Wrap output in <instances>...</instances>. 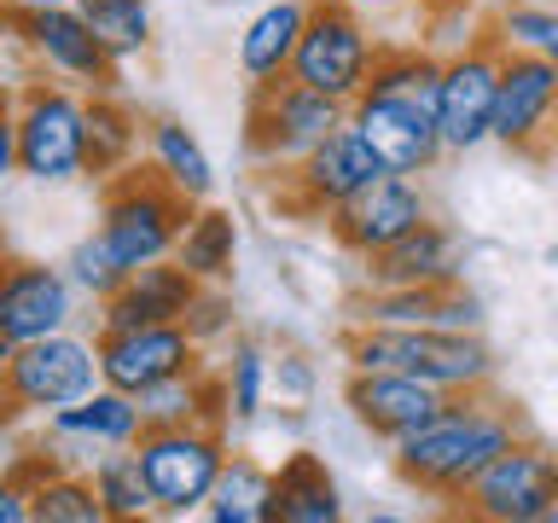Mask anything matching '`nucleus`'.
I'll list each match as a JSON object with an SVG mask.
<instances>
[{
  "label": "nucleus",
  "instance_id": "29",
  "mask_svg": "<svg viewBox=\"0 0 558 523\" xmlns=\"http://www.w3.org/2000/svg\"><path fill=\"white\" fill-rule=\"evenodd\" d=\"M221 378H227V413H233V425H256L262 401H268V384H274L268 349L256 338H233V355L221 361Z\"/></svg>",
  "mask_w": 558,
  "mask_h": 523
},
{
  "label": "nucleus",
  "instance_id": "30",
  "mask_svg": "<svg viewBox=\"0 0 558 523\" xmlns=\"http://www.w3.org/2000/svg\"><path fill=\"white\" fill-rule=\"evenodd\" d=\"M94 35L111 47V59H140L151 47V0H76Z\"/></svg>",
  "mask_w": 558,
  "mask_h": 523
},
{
  "label": "nucleus",
  "instance_id": "36",
  "mask_svg": "<svg viewBox=\"0 0 558 523\" xmlns=\"http://www.w3.org/2000/svg\"><path fill=\"white\" fill-rule=\"evenodd\" d=\"M17 12H41V7H76V0H7Z\"/></svg>",
  "mask_w": 558,
  "mask_h": 523
},
{
  "label": "nucleus",
  "instance_id": "6",
  "mask_svg": "<svg viewBox=\"0 0 558 523\" xmlns=\"http://www.w3.org/2000/svg\"><path fill=\"white\" fill-rule=\"evenodd\" d=\"M349 122V105L314 94L296 76H279V82H256L251 87V111H244V151H251L256 169H296L303 157L320 146L331 129Z\"/></svg>",
  "mask_w": 558,
  "mask_h": 523
},
{
  "label": "nucleus",
  "instance_id": "39",
  "mask_svg": "<svg viewBox=\"0 0 558 523\" xmlns=\"http://www.w3.org/2000/svg\"><path fill=\"white\" fill-rule=\"evenodd\" d=\"M547 523H558V512H553V518H547Z\"/></svg>",
  "mask_w": 558,
  "mask_h": 523
},
{
  "label": "nucleus",
  "instance_id": "2",
  "mask_svg": "<svg viewBox=\"0 0 558 523\" xmlns=\"http://www.w3.org/2000/svg\"><path fill=\"white\" fill-rule=\"evenodd\" d=\"M343 355H349V373H413L425 384H442L453 396H477L495 384V349L483 343V331L349 326Z\"/></svg>",
  "mask_w": 558,
  "mask_h": 523
},
{
  "label": "nucleus",
  "instance_id": "18",
  "mask_svg": "<svg viewBox=\"0 0 558 523\" xmlns=\"http://www.w3.org/2000/svg\"><path fill=\"white\" fill-rule=\"evenodd\" d=\"M76 320V279L47 262H7L0 273V343H35Z\"/></svg>",
  "mask_w": 558,
  "mask_h": 523
},
{
  "label": "nucleus",
  "instance_id": "28",
  "mask_svg": "<svg viewBox=\"0 0 558 523\" xmlns=\"http://www.w3.org/2000/svg\"><path fill=\"white\" fill-rule=\"evenodd\" d=\"M140 134H146L140 117L117 94H94L87 99V174H105V181H111L117 169H129L134 151H140Z\"/></svg>",
  "mask_w": 558,
  "mask_h": 523
},
{
  "label": "nucleus",
  "instance_id": "11",
  "mask_svg": "<svg viewBox=\"0 0 558 523\" xmlns=\"http://www.w3.org/2000/svg\"><path fill=\"white\" fill-rule=\"evenodd\" d=\"M465 518L477 523H547L558 512V453L518 436L460 500Z\"/></svg>",
  "mask_w": 558,
  "mask_h": 523
},
{
  "label": "nucleus",
  "instance_id": "27",
  "mask_svg": "<svg viewBox=\"0 0 558 523\" xmlns=\"http://www.w3.org/2000/svg\"><path fill=\"white\" fill-rule=\"evenodd\" d=\"M204 518L216 523H274V471L256 465L251 453H227V471L209 495Z\"/></svg>",
  "mask_w": 558,
  "mask_h": 523
},
{
  "label": "nucleus",
  "instance_id": "12",
  "mask_svg": "<svg viewBox=\"0 0 558 523\" xmlns=\"http://www.w3.org/2000/svg\"><path fill=\"white\" fill-rule=\"evenodd\" d=\"M7 24L47 76L76 82V87H87V94H111L117 87V59L94 35V24L82 17V7H41V12L7 7Z\"/></svg>",
  "mask_w": 558,
  "mask_h": 523
},
{
  "label": "nucleus",
  "instance_id": "23",
  "mask_svg": "<svg viewBox=\"0 0 558 523\" xmlns=\"http://www.w3.org/2000/svg\"><path fill=\"white\" fill-rule=\"evenodd\" d=\"M338 518H343V495L331 483L326 460L308 448L286 453L274 471V523H338Z\"/></svg>",
  "mask_w": 558,
  "mask_h": 523
},
{
  "label": "nucleus",
  "instance_id": "15",
  "mask_svg": "<svg viewBox=\"0 0 558 523\" xmlns=\"http://www.w3.org/2000/svg\"><path fill=\"white\" fill-rule=\"evenodd\" d=\"M343 408L355 413V425L378 442H408L425 425H436L453 408V390L442 384H425L413 373H349L343 384Z\"/></svg>",
  "mask_w": 558,
  "mask_h": 523
},
{
  "label": "nucleus",
  "instance_id": "1",
  "mask_svg": "<svg viewBox=\"0 0 558 523\" xmlns=\"http://www.w3.org/2000/svg\"><path fill=\"white\" fill-rule=\"evenodd\" d=\"M518 436H523L518 413L506 408V401H488V390H477V396H453V408L418 436L396 442L390 460H396V477L408 488H418L425 500L460 506L465 488L477 483Z\"/></svg>",
  "mask_w": 558,
  "mask_h": 523
},
{
  "label": "nucleus",
  "instance_id": "32",
  "mask_svg": "<svg viewBox=\"0 0 558 523\" xmlns=\"http://www.w3.org/2000/svg\"><path fill=\"white\" fill-rule=\"evenodd\" d=\"M436 82H442V59L418 47H378V64H373V94H408V99H425L436 105Z\"/></svg>",
  "mask_w": 558,
  "mask_h": 523
},
{
  "label": "nucleus",
  "instance_id": "37",
  "mask_svg": "<svg viewBox=\"0 0 558 523\" xmlns=\"http://www.w3.org/2000/svg\"><path fill=\"white\" fill-rule=\"evenodd\" d=\"M349 7H366V0H349Z\"/></svg>",
  "mask_w": 558,
  "mask_h": 523
},
{
  "label": "nucleus",
  "instance_id": "22",
  "mask_svg": "<svg viewBox=\"0 0 558 523\" xmlns=\"http://www.w3.org/2000/svg\"><path fill=\"white\" fill-rule=\"evenodd\" d=\"M303 29H308V0H274L262 7L239 35V70L256 82H279L291 76L296 64V47H303Z\"/></svg>",
  "mask_w": 558,
  "mask_h": 523
},
{
  "label": "nucleus",
  "instance_id": "19",
  "mask_svg": "<svg viewBox=\"0 0 558 523\" xmlns=\"http://www.w3.org/2000/svg\"><path fill=\"white\" fill-rule=\"evenodd\" d=\"M425 216L430 209H425V192H418L413 174H384V181H373L366 192H355L343 209H331L326 227H331V239H338L349 256L366 262V256L390 251L401 233H413Z\"/></svg>",
  "mask_w": 558,
  "mask_h": 523
},
{
  "label": "nucleus",
  "instance_id": "10",
  "mask_svg": "<svg viewBox=\"0 0 558 523\" xmlns=\"http://www.w3.org/2000/svg\"><path fill=\"white\" fill-rule=\"evenodd\" d=\"M500 64L506 41L495 29L465 41L453 59H442V82H436V122H442L448 151H477L495 139V105H500Z\"/></svg>",
  "mask_w": 558,
  "mask_h": 523
},
{
  "label": "nucleus",
  "instance_id": "35",
  "mask_svg": "<svg viewBox=\"0 0 558 523\" xmlns=\"http://www.w3.org/2000/svg\"><path fill=\"white\" fill-rule=\"evenodd\" d=\"M186 331H192L204 349L216 343V338H233V296H227V285H204L198 296H192Z\"/></svg>",
  "mask_w": 558,
  "mask_h": 523
},
{
  "label": "nucleus",
  "instance_id": "14",
  "mask_svg": "<svg viewBox=\"0 0 558 523\" xmlns=\"http://www.w3.org/2000/svg\"><path fill=\"white\" fill-rule=\"evenodd\" d=\"M349 122L366 134V146L384 157L390 174H425L436 169V157L448 151L442 122H436V105L408 99V94H366L349 105Z\"/></svg>",
  "mask_w": 558,
  "mask_h": 523
},
{
  "label": "nucleus",
  "instance_id": "21",
  "mask_svg": "<svg viewBox=\"0 0 558 523\" xmlns=\"http://www.w3.org/2000/svg\"><path fill=\"white\" fill-rule=\"evenodd\" d=\"M453 279H460V239L430 216L390 251L366 256V285H453Z\"/></svg>",
  "mask_w": 558,
  "mask_h": 523
},
{
  "label": "nucleus",
  "instance_id": "5",
  "mask_svg": "<svg viewBox=\"0 0 558 523\" xmlns=\"http://www.w3.org/2000/svg\"><path fill=\"white\" fill-rule=\"evenodd\" d=\"M105 384L99 366V338H76V331H52L35 343H12L7 366H0V396H7V425L29 413H59L70 401L94 396Z\"/></svg>",
  "mask_w": 558,
  "mask_h": 523
},
{
  "label": "nucleus",
  "instance_id": "13",
  "mask_svg": "<svg viewBox=\"0 0 558 523\" xmlns=\"http://www.w3.org/2000/svg\"><path fill=\"white\" fill-rule=\"evenodd\" d=\"M99 366L111 390L146 396L169 378H186L204 366V343L186 331V320L169 326H122V331H99Z\"/></svg>",
  "mask_w": 558,
  "mask_h": 523
},
{
  "label": "nucleus",
  "instance_id": "4",
  "mask_svg": "<svg viewBox=\"0 0 558 523\" xmlns=\"http://www.w3.org/2000/svg\"><path fill=\"white\" fill-rule=\"evenodd\" d=\"M198 216V204L186 198L181 186H169L151 163L146 169H117L105 181V204H99V233L105 244L122 256V268H146V262L174 256L186 221Z\"/></svg>",
  "mask_w": 558,
  "mask_h": 523
},
{
  "label": "nucleus",
  "instance_id": "9",
  "mask_svg": "<svg viewBox=\"0 0 558 523\" xmlns=\"http://www.w3.org/2000/svg\"><path fill=\"white\" fill-rule=\"evenodd\" d=\"M384 157L366 146V134L355 122H343V129H331L320 146H314L296 169H279V192L274 204L286 209V216H331V209H343L355 192H366L373 181H384Z\"/></svg>",
  "mask_w": 558,
  "mask_h": 523
},
{
  "label": "nucleus",
  "instance_id": "31",
  "mask_svg": "<svg viewBox=\"0 0 558 523\" xmlns=\"http://www.w3.org/2000/svg\"><path fill=\"white\" fill-rule=\"evenodd\" d=\"M35 523H111L94 477H82L76 465L52 471L47 483H35Z\"/></svg>",
  "mask_w": 558,
  "mask_h": 523
},
{
  "label": "nucleus",
  "instance_id": "34",
  "mask_svg": "<svg viewBox=\"0 0 558 523\" xmlns=\"http://www.w3.org/2000/svg\"><path fill=\"white\" fill-rule=\"evenodd\" d=\"M495 35H500L506 47L541 52V59L558 64V12L553 7H506L495 17Z\"/></svg>",
  "mask_w": 558,
  "mask_h": 523
},
{
  "label": "nucleus",
  "instance_id": "26",
  "mask_svg": "<svg viewBox=\"0 0 558 523\" xmlns=\"http://www.w3.org/2000/svg\"><path fill=\"white\" fill-rule=\"evenodd\" d=\"M87 477H94L111 523H140V518L157 512V495L146 483V465H140V448H105L99 460H87Z\"/></svg>",
  "mask_w": 558,
  "mask_h": 523
},
{
  "label": "nucleus",
  "instance_id": "7",
  "mask_svg": "<svg viewBox=\"0 0 558 523\" xmlns=\"http://www.w3.org/2000/svg\"><path fill=\"white\" fill-rule=\"evenodd\" d=\"M140 465L157 495V518H192L204 512L227 471V436L221 425H151L140 436Z\"/></svg>",
  "mask_w": 558,
  "mask_h": 523
},
{
  "label": "nucleus",
  "instance_id": "24",
  "mask_svg": "<svg viewBox=\"0 0 558 523\" xmlns=\"http://www.w3.org/2000/svg\"><path fill=\"white\" fill-rule=\"evenodd\" d=\"M146 151H151V169L163 174L169 186H181L192 204H204L209 192H216V163H209V151L198 146V134H192L186 122L151 117L146 122Z\"/></svg>",
  "mask_w": 558,
  "mask_h": 523
},
{
  "label": "nucleus",
  "instance_id": "25",
  "mask_svg": "<svg viewBox=\"0 0 558 523\" xmlns=\"http://www.w3.org/2000/svg\"><path fill=\"white\" fill-rule=\"evenodd\" d=\"M174 262H181L198 285H227V279H233V262H239V221L227 216V209L198 204V216L186 221L181 244H174Z\"/></svg>",
  "mask_w": 558,
  "mask_h": 523
},
{
  "label": "nucleus",
  "instance_id": "38",
  "mask_svg": "<svg viewBox=\"0 0 558 523\" xmlns=\"http://www.w3.org/2000/svg\"><path fill=\"white\" fill-rule=\"evenodd\" d=\"M553 262H558V244H553Z\"/></svg>",
  "mask_w": 558,
  "mask_h": 523
},
{
  "label": "nucleus",
  "instance_id": "33",
  "mask_svg": "<svg viewBox=\"0 0 558 523\" xmlns=\"http://www.w3.org/2000/svg\"><path fill=\"white\" fill-rule=\"evenodd\" d=\"M64 273L76 279V291L82 296H94V303H105V296H111L122 279H129V268H122V256L111 251V244H105V233L94 227V233H87L76 251H70V262H64Z\"/></svg>",
  "mask_w": 558,
  "mask_h": 523
},
{
  "label": "nucleus",
  "instance_id": "3",
  "mask_svg": "<svg viewBox=\"0 0 558 523\" xmlns=\"http://www.w3.org/2000/svg\"><path fill=\"white\" fill-rule=\"evenodd\" d=\"M7 163L24 181L64 186L87 174V99L64 82H24L7 117Z\"/></svg>",
  "mask_w": 558,
  "mask_h": 523
},
{
  "label": "nucleus",
  "instance_id": "8",
  "mask_svg": "<svg viewBox=\"0 0 558 523\" xmlns=\"http://www.w3.org/2000/svg\"><path fill=\"white\" fill-rule=\"evenodd\" d=\"M373 64H378V41L366 35L361 12L349 0H308V29L291 76L338 105H355L366 82H373Z\"/></svg>",
  "mask_w": 558,
  "mask_h": 523
},
{
  "label": "nucleus",
  "instance_id": "16",
  "mask_svg": "<svg viewBox=\"0 0 558 523\" xmlns=\"http://www.w3.org/2000/svg\"><path fill=\"white\" fill-rule=\"evenodd\" d=\"M558 129V64L541 52L506 47L500 64V105H495V146L541 151Z\"/></svg>",
  "mask_w": 558,
  "mask_h": 523
},
{
  "label": "nucleus",
  "instance_id": "20",
  "mask_svg": "<svg viewBox=\"0 0 558 523\" xmlns=\"http://www.w3.org/2000/svg\"><path fill=\"white\" fill-rule=\"evenodd\" d=\"M198 291H204V285H198V279H192L174 256L146 262V268H134V273L99 303V331L186 320V308H192V296H198Z\"/></svg>",
  "mask_w": 558,
  "mask_h": 523
},
{
  "label": "nucleus",
  "instance_id": "17",
  "mask_svg": "<svg viewBox=\"0 0 558 523\" xmlns=\"http://www.w3.org/2000/svg\"><path fill=\"white\" fill-rule=\"evenodd\" d=\"M140 436H146L140 396L99 384L94 396L70 401V408H59V413H47V436H41V442L59 453V465H82V460H99L105 448H134Z\"/></svg>",
  "mask_w": 558,
  "mask_h": 523
}]
</instances>
